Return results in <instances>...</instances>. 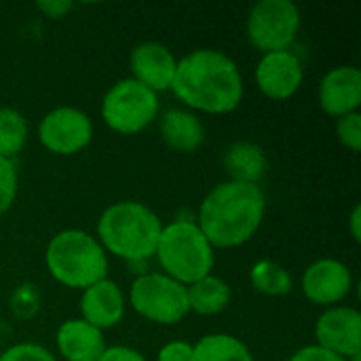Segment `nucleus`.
<instances>
[{
	"instance_id": "nucleus-30",
	"label": "nucleus",
	"mask_w": 361,
	"mask_h": 361,
	"mask_svg": "<svg viewBox=\"0 0 361 361\" xmlns=\"http://www.w3.org/2000/svg\"><path fill=\"white\" fill-rule=\"evenodd\" d=\"M36 8L49 19H63L74 8V4L68 0H42V2H36Z\"/></svg>"
},
{
	"instance_id": "nucleus-27",
	"label": "nucleus",
	"mask_w": 361,
	"mask_h": 361,
	"mask_svg": "<svg viewBox=\"0 0 361 361\" xmlns=\"http://www.w3.org/2000/svg\"><path fill=\"white\" fill-rule=\"evenodd\" d=\"M157 361H195L192 343L171 341V343L163 345L157 353Z\"/></svg>"
},
{
	"instance_id": "nucleus-6",
	"label": "nucleus",
	"mask_w": 361,
	"mask_h": 361,
	"mask_svg": "<svg viewBox=\"0 0 361 361\" xmlns=\"http://www.w3.org/2000/svg\"><path fill=\"white\" fill-rule=\"evenodd\" d=\"M159 95L131 76L116 80L106 91L99 106L102 121L121 135L142 133L159 118Z\"/></svg>"
},
{
	"instance_id": "nucleus-26",
	"label": "nucleus",
	"mask_w": 361,
	"mask_h": 361,
	"mask_svg": "<svg viewBox=\"0 0 361 361\" xmlns=\"http://www.w3.org/2000/svg\"><path fill=\"white\" fill-rule=\"evenodd\" d=\"M0 361H57V357L42 345L17 343L0 353Z\"/></svg>"
},
{
	"instance_id": "nucleus-11",
	"label": "nucleus",
	"mask_w": 361,
	"mask_h": 361,
	"mask_svg": "<svg viewBox=\"0 0 361 361\" xmlns=\"http://www.w3.org/2000/svg\"><path fill=\"white\" fill-rule=\"evenodd\" d=\"M254 80L264 97L273 102H286L300 91L305 68L292 49L262 53L254 68Z\"/></svg>"
},
{
	"instance_id": "nucleus-14",
	"label": "nucleus",
	"mask_w": 361,
	"mask_h": 361,
	"mask_svg": "<svg viewBox=\"0 0 361 361\" xmlns=\"http://www.w3.org/2000/svg\"><path fill=\"white\" fill-rule=\"evenodd\" d=\"M317 102L324 114L341 118L360 112L361 72L355 66H336L324 74L317 89Z\"/></svg>"
},
{
	"instance_id": "nucleus-4",
	"label": "nucleus",
	"mask_w": 361,
	"mask_h": 361,
	"mask_svg": "<svg viewBox=\"0 0 361 361\" xmlns=\"http://www.w3.org/2000/svg\"><path fill=\"white\" fill-rule=\"evenodd\" d=\"M44 267L53 281L82 292L108 277V254L91 233L66 228L55 233L47 243Z\"/></svg>"
},
{
	"instance_id": "nucleus-15",
	"label": "nucleus",
	"mask_w": 361,
	"mask_h": 361,
	"mask_svg": "<svg viewBox=\"0 0 361 361\" xmlns=\"http://www.w3.org/2000/svg\"><path fill=\"white\" fill-rule=\"evenodd\" d=\"M127 311V298L123 288L110 277L89 286L80 294V319L97 330L116 328Z\"/></svg>"
},
{
	"instance_id": "nucleus-20",
	"label": "nucleus",
	"mask_w": 361,
	"mask_h": 361,
	"mask_svg": "<svg viewBox=\"0 0 361 361\" xmlns=\"http://www.w3.org/2000/svg\"><path fill=\"white\" fill-rule=\"evenodd\" d=\"M195 361H254L247 345L226 332H214L201 336L195 345Z\"/></svg>"
},
{
	"instance_id": "nucleus-5",
	"label": "nucleus",
	"mask_w": 361,
	"mask_h": 361,
	"mask_svg": "<svg viewBox=\"0 0 361 361\" xmlns=\"http://www.w3.org/2000/svg\"><path fill=\"white\" fill-rule=\"evenodd\" d=\"M154 258L161 273L182 286H190L212 275L216 264V250L209 245L197 222L173 220L163 224Z\"/></svg>"
},
{
	"instance_id": "nucleus-31",
	"label": "nucleus",
	"mask_w": 361,
	"mask_h": 361,
	"mask_svg": "<svg viewBox=\"0 0 361 361\" xmlns=\"http://www.w3.org/2000/svg\"><path fill=\"white\" fill-rule=\"evenodd\" d=\"M349 233L353 237L355 243L361 241V205H355L351 209V216H349Z\"/></svg>"
},
{
	"instance_id": "nucleus-13",
	"label": "nucleus",
	"mask_w": 361,
	"mask_h": 361,
	"mask_svg": "<svg viewBox=\"0 0 361 361\" xmlns=\"http://www.w3.org/2000/svg\"><path fill=\"white\" fill-rule=\"evenodd\" d=\"M176 66H178V59L173 51L157 40L137 42L129 55L131 78L142 82L157 95L171 89Z\"/></svg>"
},
{
	"instance_id": "nucleus-23",
	"label": "nucleus",
	"mask_w": 361,
	"mask_h": 361,
	"mask_svg": "<svg viewBox=\"0 0 361 361\" xmlns=\"http://www.w3.org/2000/svg\"><path fill=\"white\" fill-rule=\"evenodd\" d=\"M17 188H19V173L15 161L0 157V216H4L13 207L17 199Z\"/></svg>"
},
{
	"instance_id": "nucleus-18",
	"label": "nucleus",
	"mask_w": 361,
	"mask_h": 361,
	"mask_svg": "<svg viewBox=\"0 0 361 361\" xmlns=\"http://www.w3.org/2000/svg\"><path fill=\"white\" fill-rule=\"evenodd\" d=\"M224 169L231 182L260 184L267 176L269 161L264 150L254 142H235L224 154Z\"/></svg>"
},
{
	"instance_id": "nucleus-1",
	"label": "nucleus",
	"mask_w": 361,
	"mask_h": 361,
	"mask_svg": "<svg viewBox=\"0 0 361 361\" xmlns=\"http://www.w3.org/2000/svg\"><path fill=\"white\" fill-rule=\"evenodd\" d=\"M190 112L231 114L245 95L239 66L218 49H195L178 59L169 89Z\"/></svg>"
},
{
	"instance_id": "nucleus-21",
	"label": "nucleus",
	"mask_w": 361,
	"mask_h": 361,
	"mask_svg": "<svg viewBox=\"0 0 361 361\" xmlns=\"http://www.w3.org/2000/svg\"><path fill=\"white\" fill-rule=\"evenodd\" d=\"M250 283L264 296H286L294 288L290 271L275 260H258L250 269Z\"/></svg>"
},
{
	"instance_id": "nucleus-28",
	"label": "nucleus",
	"mask_w": 361,
	"mask_h": 361,
	"mask_svg": "<svg viewBox=\"0 0 361 361\" xmlns=\"http://www.w3.org/2000/svg\"><path fill=\"white\" fill-rule=\"evenodd\" d=\"M288 361H349V360H345V357H341V355H334V353H330V351H326V349H322V347H317V345H307V347H302V349L294 351Z\"/></svg>"
},
{
	"instance_id": "nucleus-24",
	"label": "nucleus",
	"mask_w": 361,
	"mask_h": 361,
	"mask_svg": "<svg viewBox=\"0 0 361 361\" xmlns=\"http://www.w3.org/2000/svg\"><path fill=\"white\" fill-rule=\"evenodd\" d=\"M11 311L19 319H32L40 311V294L34 286L23 283L11 294Z\"/></svg>"
},
{
	"instance_id": "nucleus-10",
	"label": "nucleus",
	"mask_w": 361,
	"mask_h": 361,
	"mask_svg": "<svg viewBox=\"0 0 361 361\" xmlns=\"http://www.w3.org/2000/svg\"><path fill=\"white\" fill-rule=\"evenodd\" d=\"M300 290L311 305L324 309L338 307L353 290V273L336 258H319L305 269Z\"/></svg>"
},
{
	"instance_id": "nucleus-12",
	"label": "nucleus",
	"mask_w": 361,
	"mask_h": 361,
	"mask_svg": "<svg viewBox=\"0 0 361 361\" xmlns=\"http://www.w3.org/2000/svg\"><path fill=\"white\" fill-rule=\"evenodd\" d=\"M315 345L345 360L361 355L360 311L347 305L324 309L315 322Z\"/></svg>"
},
{
	"instance_id": "nucleus-17",
	"label": "nucleus",
	"mask_w": 361,
	"mask_h": 361,
	"mask_svg": "<svg viewBox=\"0 0 361 361\" xmlns=\"http://www.w3.org/2000/svg\"><path fill=\"white\" fill-rule=\"evenodd\" d=\"M159 131L165 146L180 154H192L205 142V127L199 114L186 108H171L163 112L159 121Z\"/></svg>"
},
{
	"instance_id": "nucleus-19",
	"label": "nucleus",
	"mask_w": 361,
	"mask_h": 361,
	"mask_svg": "<svg viewBox=\"0 0 361 361\" xmlns=\"http://www.w3.org/2000/svg\"><path fill=\"white\" fill-rule=\"evenodd\" d=\"M188 311L201 317L220 315L231 305V286L214 273L186 286Z\"/></svg>"
},
{
	"instance_id": "nucleus-16",
	"label": "nucleus",
	"mask_w": 361,
	"mask_h": 361,
	"mask_svg": "<svg viewBox=\"0 0 361 361\" xmlns=\"http://www.w3.org/2000/svg\"><path fill=\"white\" fill-rule=\"evenodd\" d=\"M55 345L59 357L66 361H95L108 347L104 332L82 322L80 317L66 319L57 328Z\"/></svg>"
},
{
	"instance_id": "nucleus-8",
	"label": "nucleus",
	"mask_w": 361,
	"mask_h": 361,
	"mask_svg": "<svg viewBox=\"0 0 361 361\" xmlns=\"http://www.w3.org/2000/svg\"><path fill=\"white\" fill-rule=\"evenodd\" d=\"M300 23V8L292 0H260L247 13L245 34L250 44L262 53L288 51L298 38Z\"/></svg>"
},
{
	"instance_id": "nucleus-2",
	"label": "nucleus",
	"mask_w": 361,
	"mask_h": 361,
	"mask_svg": "<svg viewBox=\"0 0 361 361\" xmlns=\"http://www.w3.org/2000/svg\"><path fill=\"white\" fill-rule=\"evenodd\" d=\"M267 214L260 184L220 182L201 201L197 226L214 250H235L254 239Z\"/></svg>"
},
{
	"instance_id": "nucleus-7",
	"label": "nucleus",
	"mask_w": 361,
	"mask_h": 361,
	"mask_svg": "<svg viewBox=\"0 0 361 361\" xmlns=\"http://www.w3.org/2000/svg\"><path fill=\"white\" fill-rule=\"evenodd\" d=\"M127 305L146 322L157 326H176L188 311L186 286L159 273L137 275L129 288Z\"/></svg>"
},
{
	"instance_id": "nucleus-3",
	"label": "nucleus",
	"mask_w": 361,
	"mask_h": 361,
	"mask_svg": "<svg viewBox=\"0 0 361 361\" xmlns=\"http://www.w3.org/2000/svg\"><path fill=\"white\" fill-rule=\"evenodd\" d=\"M161 231V218L146 203L116 201L102 212L95 239L106 254L127 264H142L154 258Z\"/></svg>"
},
{
	"instance_id": "nucleus-9",
	"label": "nucleus",
	"mask_w": 361,
	"mask_h": 361,
	"mask_svg": "<svg viewBox=\"0 0 361 361\" xmlns=\"http://www.w3.org/2000/svg\"><path fill=\"white\" fill-rule=\"evenodd\" d=\"M93 140L91 116L74 106H57L49 110L38 123V142L57 157H72L82 152Z\"/></svg>"
},
{
	"instance_id": "nucleus-25",
	"label": "nucleus",
	"mask_w": 361,
	"mask_h": 361,
	"mask_svg": "<svg viewBox=\"0 0 361 361\" xmlns=\"http://www.w3.org/2000/svg\"><path fill=\"white\" fill-rule=\"evenodd\" d=\"M336 137L343 148L349 152H360L361 150V114L351 112L341 118H336Z\"/></svg>"
},
{
	"instance_id": "nucleus-22",
	"label": "nucleus",
	"mask_w": 361,
	"mask_h": 361,
	"mask_svg": "<svg viewBox=\"0 0 361 361\" xmlns=\"http://www.w3.org/2000/svg\"><path fill=\"white\" fill-rule=\"evenodd\" d=\"M27 144V121L25 116L8 106L0 108V157L15 159Z\"/></svg>"
},
{
	"instance_id": "nucleus-29",
	"label": "nucleus",
	"mask_w": 361,
	"mask_h": 361,
	"mask_svg": "<svg viewBox=\"0 0 361 361\" xmlns=\"http://www.w3.org/2000/svg\"><path fill=\"white\" fill-rule=\"evenodd\" d=\"M95 361H146V357L137 349H133V347L112 345V347H106L104 353Z\"/></svg>"
}]
</instances>
